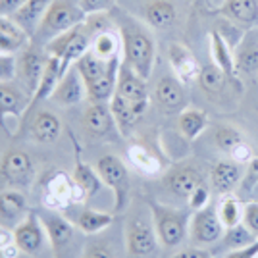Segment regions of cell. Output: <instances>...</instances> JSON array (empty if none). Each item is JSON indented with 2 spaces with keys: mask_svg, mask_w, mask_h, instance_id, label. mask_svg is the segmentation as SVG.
Listing matches in <instances>:
<instances>
[{
  "mask_svg": "<svg viewBox=\"0 0 258 258\" xmlns=\"http://www.w3.org/2000/svg\"><path fill=\"white\" fill-rule=\"evenodd\" d=\"M97 172L100 175L102 183L114 193L116 206L114 210L121 212L129 203V172L127 166L119 156L104 154L97 164Z\"/></svg>",
  "mask_w": 258,
  "mask_h": 258,
  "instance_id": "8992f818",
  "label": "cell"
},
{
  "mask_svg": "<svg viewBox=\"0 0 258 258\" xmlns=\"http://www.w3.org/2000/svg\"><path fill=\"white\" fill-rule=\"evenodd\" d=\"M258 237L247 229L245 224H239L235 227H229L226 229V237H224V245L229 248H243L250 245V243H254Z\"/></svg>",
  "mask_w": 258,
  "mask_h": 258,
  "instance_id": "f35d334b",
  "label": "cell"
},
{
  "mask_svg": "<svg viewBox=\"0 0 258 258\" xmlns=\"http://www.w3.org/2000/svg\"><path fill=\"white\" fill-rule=\"evenodd\" d=\"M44 239L46 231L41 222V216L37 212H29L27 218L14 229V243L20 247L23 254H39V250L44 245Z\"/></svg>",
  "mask_w": 258,
  "mask_h": 258,
  "instance_id": "5bb4252c",
  "label": "cell"
},
{
  "mask_svg": "<svg viewBox=\"0 0 258 258\" xmlns=\"http://www.w3.org/2000/svg\"><path fill=\"white\" fill-rule=\"evenodd\" d=\"M14 243V231L8 227L0 226V250H4L6 247H10Z\"/></svg>",
  "mask_w": 258,
  "mask_h": 258,
  "instance_id": "f907efd6",
  "label": "cell"
},
{
  "mask_svg": "<svg viewBox=\"0 0 258 258\" xmlns=\"http://www.w3.org/2000/svg\"><path fill=\"white\" fill-rule=\"evenodd\" d=\"M210 56H212V62L220 70H224L233 81H237L239 74H237L235 66V52H233V48L229 46L226 39L220 35L218 29L210 31Z\"/></svg>",
  "mask_w": 258,
  "mask_h": 258,
  "instance_id": "83f0119b",
  "label": "cell"
},
{
  "mask_svg": "<svg viewBox=\"0 0 258 258\" xmlns=\"http://www.w3.org/2000/svg\"><path fill=\"white\" fill-rule=\"evenodd\" d=\"M203 183H205V179H203L201 172L189 164H179L164 175V187L175 199H183V201H189V197L193 195L195 189L201 187Z\"/></svg>",
  "mask_w": 258,
  "mask_h": 258,
  "instance_id": "4fadbf2b",
  "label": "cell"
},
{
  "mask_svg": "<svg viewBox=\"0 0 258 258\" xmlns=\"http://www.w3.org/2000/svg\"><path fill=\"white\" fill-rule=\"evenodd\" d=\"M237 74L258 76V29L250 27L243 33L241 41L235 46Z\"/></svg>",
  "mask_w": 258,
  "mask_h": 258,
  "instance_id": "ffe728a7",
  "label": "cell"
},
{
  "mask_svg": "<svg viewBox=\"0 0 258 258\" xmlns=\"http://www.w3.org/2000/svg\"><path fill=\"white\" fill-rule=\"evenodd\" d=\"M252 191H254V197H256V201H258V185L254 187V189H252Z\"/></svg>",
  "mask_w": 258,
  "mask_h": 258,
  "instance_id": "f5cc1de1",
  "label": "cell"
},
{
  "mask_svg": "<svg viewBox=\"0 0 258 258\" xmlns=\"http://www.w3.org/2000/svg\"><path fill=\"white\" fill-rule=\"evenodd\" d=\"M29 108V97L14 81L0 83V125L6 129L8 118H22Z\"/></svg>",
  "mask_w": 258,
  "mask_h": 258,
  "instance_id": "ac0fdd59",
  "label": "cell"
},
{
  "mask_svg": "<svg viewBox=\"0 0 258 258\" xmlns=\"http://www.w3.org/2000/svg\"><path fill=\"white\" fill-rule=\"evenodd\" d=\"M229 158L233 162H237V164H241V166H247L248 162L254 158V151H252V147L245 141V143H241L239 147H235L233 151L229 152Z\"/></svg>",
  "mask_w": 258,
  "mask_h": 258,
  "instance_id": "f6af8a7d",
  "label": "cell"
},
{
  "mask_svg": "<svg viewBox=\"0 0 258 258\" xmlns=\"http://www.w3.org/2000/svg\"><path fill=\"white\" fill-rule=\"evenodd\" d=\"M116 95H119L125 102H129L141 118L145 116V112L149 108V102H151L147 79H143L139 74H135L125 62H121V66H119Z\"/></svg>",
  "mask_w": 258,
  "mask_h": 258,
  "instance_id": "ba28073f",
  "label": "cell"
},
{
  "mask_svg": "<svg viewBox=\"0 0 258 258\" xmlns=\"http://www.w3.org/2000/svg\"><path fill=\"white\" fill-rule=\"evenodd\" d=\"M152 97L156 100V104L160 108V112L172 116V114H181L187 108V91H185V83H181L173 74L162 76L152 91Z\"/></svg>",
  "mask_w": 258,
  "mask_h": 258,
  "instance_id": "30bf717a",
  "label": "cell"
},
{
  "mask_svg": "<svg viewBox=\"0 0 258 258\" xmlns=\"http://www.w3.org/2000/svg\"><path fill=\"white\" fill-rule=\"evenodd\" d=\"M76 168H74V173H72V179L76 183L77 187L81 189V193L85 195V201L89 199H93L95 195L102 189V179H100V175L95 168H91L89 164L81 160V156H79V147H77L76 143Z\"/></svg>",
  "mask_w": 258,
  "mask_h": 258,
  "instance_id": "f1b7e54d",
  "label": "cell"
},
{
  "mask_svg": "<svg viewBox=\"0 0 258 258\" xmlns=\"http://www.w3.org/2000/svg\"><path fill=\"white\" fill-rule=\"evenodd\" d=\"M0 258H6V256H4V252H2V250H0Z\"/></svg>",
  "mask_w": 258,
  "mask_h": 258,
  "instance_id": "db71d44e",
  "label": "cell"
},
{
  "mask_svg": "<svg viewBox=\"0 0 258 258\" xmlns=\"http://www.w3.org/2000/svg\"><path fill=\"white\" fill-rule=\"evenodd\" d=\"M91 43H93V33L89 31V27L85 25V22L81 25H77L70 31L62 33L58 37L50 39L48 43L44 44V52L48 56H56L62 60V68L64 72L74 66L83 56V54L91 48Z\"/></svg>",
  "mask_w": 258,
  "mask_h": 258,
  "instance_id": "277c9868",
  "label": "cell"
},
{
  "mask_svg": "<svg viewBox=\"0 0 258 258\" xmlns=\"http://www.w3.org/2000/svg\"><path fill=\"white\" fill-rule=\"evenodd\" d=\"M29 214V203L22 189H0V226L16 229Z\"/></svg>",
  "mask_w": 258,
  "mask_h": 258,
  "instance_id": "9a60e30c",
  "label": "cell"
},
{
  "mask_svg": "<svg viewBox=\"0 0 258 258\" xmlns=\"http://www.w3.org/2000/svg\"><path fill=\"white\" fill-rule=\"evenodd\" d=\"M41 216V222L44 226V231H46V239L50 243V247L56 254H60L72 241H74V235H76V227L70 220H66L64 216L56 214L54 210H48V212H39Z\"/></svg>",
  "mask_w": 258,
  "mask_h": 258,
  "instance_id": "2e32d148",
  "label": "cell"
},
{
  "mask_svg": "<svg viewBox=\"0 0 258 258\" xmlns=\"http://www.w3.org/2000/svg\"><path fill=\"white\" fill-rule=\"evenodd\" d=\"M170 258H212V252L208 250V248H203V247H187V248H179V250H175Z\"/></svg>",
  "mask_w": 258,
  "mask_h": 258,
  "instance_id": "bcb514c9",
  "label": "cell"
},
{
  "mask_svg": "<svg viewBox=\"0 0 258 258\" xmlns=\"http://www.w3.org/2000/svg\"><path fill=\"white\" fill-rule=\"evenodd\" d=\"M112 222H114V214L98 212L93 208H83L77 216V227L87 235H97L100 231H104L106 227L112 226Z\"/></svg>",
  "mask_w": 258,
  "mask_h": 258,
  "instance_id": "8d00e7d4",
  "label": "cell"
},
{
  "mask_svg": "<svg viewBox=\"0 0 258 258\" xmlns=\"http://www.w3.org/2000/svg\"><path fill=\"white\" fill-rule=\"evenodd\" d=\"M29 133L39 145H52L62 135V121L54 112H39L31 121Z\"/></svg>",
  "mask_w": 258,
  "mask_h": 258,
  "instance_id": "484cf974",
  "label": "cell"
},
{
  "mask_svg": "<svg viewBox=\"0 0 258 258\" xmlns=\"http://www.w3.org/2000/svg\"><path fill=\"white\" fill-rule=\"evenodd\" d=\"M256 185H258V156H254L247 164V170H245V175H243L241 187H243V191H252Z\"/></svg>",
  "mask_w": 258,
  "mask_h": 258,
  "instance_id": "ee69618b",
  "label": "cell"
},
{
  "mask_svg": "<svg viewBox=\"0 0 258 258\" xmlns=\"http://www.w3.org/2000/svg\"><path fill=\"white\" fill-rule=\"evenodd\" d=\"M216 210H218V216H220V220H222V224H224L226 229L243 224L245 205L241 203V199L237 195L233 193L222 195V199H220V203L216 206Z\"/></svg>",
  "mask_w": 258,
  "mask_h": 258,
  "instance_id": "d590c367",
  "label": "cell"
},
{
  "mask_svg": "<svg viewBox=\"0 0 258 258\" xmlns=\"http://www.w3.org/2000/svg\"><path fill=\"white\" fill-rule=\"evenodd\" d=\"M256 258H258V256H256Z\"/></svg>",
  "mask_w": 258,
  "mask_h": 258,
  "instance_id": "11a10c76",
  "label": "cell"
},
{
  "mask_svg": "<svg viewBox=\"0 0 258 258\" xmlns=\"http://www.w3.org/2000/svg\"><path fill=\"white\" fill-rule=\"evenodd\" d=\"M83 258H114V252L110 250L108 245H102V243H93L85 248L83 252Z\"/></svg>",
  "mask_w": 258,
  "mask_h": 258,
  "instance_id": "7dc6e473",
  "label": "cell"
},
{
  "mask_svg": "<svg viewBox=\"0 0 258 258\" xmlns=\"http://www.w3.org/2000/svg\"><path fill=\"white\" fill-rule=\"evenodd\" d=\"M50 2H52V0H27L22 8L16 12L14 16H10V18L18 23L29 37H35V33H37L39 25L43 22L44 14L48 10Z\"/></svg>",
  "mask_w": 258,
  "mask_h": 258,
  "instance_id": "4316f807",
  "label": "cell"
},
{
  "mask_svg": "<svg viewBox=\"0 0 258 258\" xmlns=\"http://www.w3.org/2000/svg\"><path fill=\"white\" fill-rule=\"evenodd\" d=\"M91 52L104 62L119 58L121 56V39H119L118 27H112L108 31L95 35L93 43H91Z\"/></svg>",
  "mask_w": 258,
  "mask_h": 258,
  "instance_id": "d6a6232c",
  "label": "cell"
},
{
  "mask_svg": "<svg viewBox=\"0 0 258 258\" xmlns=\"http://www.w3.org/2000/svg\"><path fill=\"white\" fill-rule=\"evenodd\" d=\"M46 62H48V54L44 50L41 52L33 46H27L25 50H22V56L18 58V76L16 77H20L22 89L27 93L29 100L35 95V91L39 89Z\"/></svg>",
  "mask_w": 258,
  "mask_h": 258,
  "instance_id": "8fae6325",
  "label": "cell"
},
{
  "mask_svg": "<svg viewBox=\"0 0 258 258\" xmlns=\"http://www.w3.org/2000/svg\"><path fill=\"white\" fill-rule=\"evenodd\" d=\"M127 158L129 162L133 164L135 170H139L143 175H149V177H154L162 173V162L158 156H154L145 145H139V143H133L129 145L127 149Z\"/></svg>",
  "mask_w": 258,
  "mask_h": 258,
  "instance_id": "836d02e7",
  "label": "cell"
},
{
  "mask_svg": "<svg viewBox=\"0 0 258 258\" xmlns=\"http://www.w3.org/2000/svg\"><path fill=\"white\" fill-rule=\"evenodd\" d=\"M258 256V239L243 248H233L226 254V258H256Z\"/></svg>",
  "mask_w": 258,
  "mask_h": 258,
  "instance_id": "c3c4849f",
  "label": "cell"
},
{
  "mask_svg": "<svg viewBox=\"0 0 258 258\" xmlns=\"http://www.w3.org/2000/svg\"><path fill=\"white\" fill-rule=\"evenodd\" d=\"M85 195L77 187L72 175H66L64 172H56L46 181L43 191V203L48 210H64L66 206L83 203Z\"/></svg>",
  "mask_w": 258,
  "mask_h": 258,
  "instance_id": "52a82bcc",
  "label": "cell"
},
{
  "mask_svg": "<svg viewBox=\"0 0 258 258\" xmlns=\"http://www.w3.org/2000/svg\"><path fill=\"white\" fill-rule=\"evenodd\" d=\"M110 110H112V116H114V123L116 129L119 131V135L127 137L131 133V129L137 125V121L141 119V116L133 110V106L125 102L123 98L114 93V97L110 100Z\"/></svg>",
  "mask_w": 258,
  "mask_h": 258,
  "instance_id": "e575fe53",
  "label": "cell"
},
{
  "mask_svg": "<svg viewBox=\"0 0 258 258\" xmlns=\"http://www.w3.org/2000/svg\"><path fill=\"white\" fill-rule=\"evenodd\" d=\"M62 76H64L62 60L56 58V56H48V62H46V68H44L43 79H41V83H39V89L35 91V95H33L31 100H29V108H27V110H31V108L35 106L37 102H41V100H50L54 89H56V85H58V81H60Z\"/></svg>",
  "mask_w": 258,
  "mask_h": 258,
  "instance_id": "f546056e",
  "label": "cell"
},
{
  "mask_svg": "<svg viewBox=\"0 0 258 258\" xmlns=\"http://www.w3.org/2000/svg\"><path fill=\"white\" fill-rule=\"evenodd\" d=\"M114 23L121 39V58L123 62L139 74L143 79H149L156 62V43L149 27L139 20L127 16L125 12H114Z\"/></svg>",
  "mask_w": 258,
  "mask_h": 258,
  "instance_id": "6da1fadb",
  "label": "cell"
},
{
  "mask_svg": "<svg viewBox=\"0 0 258 258\" xmlns=\"http://www.w3.org/2000/svg\"><path fill=\"white\" fill-rule=\"evenodd\" d=\"M27 0H0V16L10 18L22 8Z\"/></svg>",
  "mask_w": 258,
  "mask_h": 258,
  "instance_id": "681fc988",
  "label": "cell"
},
{
  "mask_svg": "<svg viewBox=\"0 0 258 258\" xmlns=\"http://www.w3.org/2000/svg\"><path fill=\"white\" fill-rule=\"evenodd\" d=\"M158 235L154 231V226L147 224L141 218L129 220L125 226V248L129 256L133 258H145L152 254L158 247Z\"/></svg>",
  "mask_w": 258,
  "mask_h": 258,
  "instance_id": "7c38bea8",
  "label": "cell"
},
{
  "mask_svg": "<svg viewBox=\"0 0 258 258\" xmlns=\"http://www.w3.org/2000/svg\"><path fill=\"white\" fill-rule=\"evenodd\" d=\"M208 127V114L201 108H185L177 116V129L185 141L199 139Z\"/></svg>",
  "mask_w": 258,
  "mask_h": 258,
  "instance_id": "4dcf8cb0",
  "label": "cell"
},
{
  "mask_svg": "<svg viewBox=\"0 0 258 258\" xmlns=\"http://www.w3.org/2000/svg\"><path fill=\"white\" fill-rule=\"evenodd\" d=\"M143 20L152 29H170L177 22V8L172 0H149L143 8Z\"/></svg>",
  "mask_w": 258,
  "mask_h": 258,
  "instance_id": "cb8c5ba5",
  "label": "cell"
},
{
  "mask_svg": "<svg viewBox=\"0 0 258 258\" xmlns=\"http://www.w3.org/2000/svg\"><path fill=\"white\" fill-rule=\"evenodd\" d=\"M226 2H227V0H210V4L214 6L216 10H220V8H222V6L226 4Z\"/></svg>",
  "mask_w": 258,
  "mask_h": 258,
  "instance_id": "816d5d0a",
  "label": "cell"
},
{
  "mask_svg": "<svg viewBox=\"0 0 258 258\" xmlns=\"http://www.w3.org/2000/svg\"><path fill=\"white\" fill-rule=\"evenodd\" d=\"M245 141H247L245 133L239 127H235V125H231V123H222V125H218L214 131L216 149L220 152H224V154H229L235 147H239V145L245 143Z\"/></svg>",
  "mask_w": 258,
  "mask_h": 258,
  "instance_id": "74e56055",
  "label": "cell"
},
{
  "mask_svg": "<svg viewBox=\"0 0 258 258\" xmlns=\"http://www.w3.org/2000/svg\"><path fill=\"white\" fill-rule=\"evenodd\" d=\"M81 10L87 16L91 14H104V12H112L116 8V0H77Z\"/></svg>",
  "mask_w": 258,
  "mask_h": 258,
  "instance_id": "60d3db41",
  "label": "cell"
},
{
  "mask_svg": "<svg viewBox=\"0 0 258 258\" xmlns=\"http://www.w3.org/2000/svg\"><path fill=\"white\" fill-rule=\"evenodd\" d=\"M226 233V227L222 224L216 206L208 205L201 210H197L191 216V224H189V237L197 247H208L214 245L216 241H220Z\"/></svg>",
  "mask_w": 258,
  "mask_h": 258,
  "instance_id": "9c48e42d",
  "label": "cell"
},
{
  "mask_svg": "<svg viewBox=\"0 0 258 258\" xmlns=\"http://www.w3.org/2000/svg\"><path fill=\"white\" fill-rule=\"evenodd\" d=\"M83 127L93 139L106 137L112 129H116L110 102H91L83 114Z\"/></svg>",
  "mask_w": 258,
  "mask_h": 258,
  "instance_id": "44dd1931",
  "label": "cell"
},
{
  "mask_svg": "<svg viewBox=\"0 0 258 258\" xmlns=\"http://www.w3.org/2000/svg\"><path fill=\"white\" fill-rule=\"evenodd\" d=\"M18 76V58L16 54L0 52V83L2 81H14Z\"/></svg>",
  "mask_w": 258,
  "mask_h": 258,
  "instance_id": "ab89813d",
  "label": "cell"
},
{
  "mask_svg": "<svg viewBox=\"0 0 258 258\" xmlns=\"http://www.w3.org/2000/svg\"><path fill=\"white\" fill-rule=\"evenodd\" d=\"M31 43V37L23 31L12 18L0 16V52L18 54Z\"/></svg>",
  "mask_w": 258,
  "mask_h": 258,
  "instance_id": "d4e9b609",
  "label": "cell"
},
{
  "mask_svg": "<svg viewBox=\"0 0 258 258\" xmlns=\"http://www.w3.org/2000/svg\"><path fill=\"white\" fill-rule=\"evenodd\" d=\"M87 97V87L83 77L79 76L76 66H70L64 72V76L60 77L58 85L54 89L50 100L62 104V106H74L79 104Z\"/></svg>",
  "mask_w": 258,
  "mask_h": 258,
  "instance_id": "d6986e66",
  "label": "cell"
},
{
  "mask_svg": "<svg viewBox=\"0 0 258 258\" xmlns=\"http://www.w3.org/2000/svg\"><path fill=\"white\" fill-rule=\"evenodd\" d=\"M85 20L87 14L81 10L77 0H52L35 35L46 44L54 37L81 25Z\"/></svg>",
  "mask_w": 258,
  "mask_h": 258,
  "instance_id": "3957f363",
  "label": "cell"
},
{
  "mask_svg": "<svg viewBox=\"0 0 258 258\" xmlns=\"http://www.w3.org/2000/svg\"><path fill=\"white\" fill-rule=\"evenodd\" d=\"M35 179V164L27 152L10 149L0 158V189H25Z\"/></svg>",
  "mask_w": 258,
  "mask_h": 258,
  "instance_id": "5b68a950",
  "label": "cell"
},
{
  "mask_svg": "<svg viewBox=\"0 0 258 258\" xmlns=\"http://www.w3.org/2000/svg\"><path fill=\"white\" fill-rule=\"evenodd\" d=\"M168 62L172 66L173 76L177 77L181 83H191L197 81L201 76V68L199 60L195 58V54L181 43H170L168 46Z\"/></svg>",
  "mask_w": 258,
  "mask_h": 258,
  "instance_id": "e0dca14e",
  "label": "cell"
},
{
  "mask_svg": "<svg viewBox=\"0 0 258 258\" xmlns=\"http://www.w3.org/2000/svg\"><path fill=\"white\" fill-rule=\"evenodd\" d=\"M243 224L250 229L254 235L258 237V201H250L245 205V212H243Z\"/></svg>",
  "mask_w": 258,
  "mask_h": 258,
  "instance_id": "7bdbcfd3",
  "label": "cell"
},
{
  "mask_svg": "<svg viewBox=\"0 0 258 258\" xmlns=\"http://www.w3.org/2000/svg\"><path fill=\"white\" fill-rule=\"evenodd\" d=\"M149 206L152 214V226L162 247L177 248L183 245V241L189 235V224H191L189 214L185 210L158 205L156 201H151Z\"/></svg>",
  "mask_w": 258,
  "mask_h": 258,
  "instance_id": "7a4b0ae2",
  "label": "cell"
},
{
  "mask_svg": "<svg viewBox=\"0 0 258 258\" xmlns=\"http://www.w3.org/2000/svg\"><path fill=\"white\" fill-rule=\"evenodd\" d=\"M243 175H245V170L241 164L233 160H220L216 162L210 172V183L216 193H233V189L243 181Z\"/></svg>",
  "mask_w": 258,
  "mask_h": 258,
  "instance_id": "7402d4cb",
  "label": "cell"
},
{
  "mask_svg": "<svg viewBox=\"0 0 258 258\" xmlns=\"http://www.w3.org/2000/svg\"><path fill=\"white\" fill-rule=\"evenodd\" d=\"M187 203H189V206L193 208L195 212L210 205V189L206 187V183H203L201 187H197V189H195L193 195L189 197V201H187Z\"/></svg>",
  "mask_w": 258,
  "mask_h": 258,
  "instance_id": "b9f144b4",
  "label": "cell"
},
{
  "mask_svg": "<svg viewBox=\"0 0 258 258\" xmlns=\"http://www.w3.org/2000/svg\"><path fill=\"white\" fill-rule=\"evenodd\" d=\"M226 20L235 23L243 29L258 25V0H227L218 10Z\"/></svg>",
  "mask_w": 258,
  "mask_h": 258,
  "instance_id": "603a6c76",
  "label": "cell"
},
{
  "mask_svg": "<svg viewBox=\"0 0 258 258\" xmlns=\"http://www.w3.org/2000/svg\"><path fill=\"white\" fill-rule=\"evenodd\" d=\"M197 81H199L201 89L205 91L208 97H218V95H222V91L226 89L227 83H235V85L243 87L239 81H233L224 70H220L214 62H210V64H206L201 68V76H199Z\"/></svg>",
  "mask_w": 258,
  "mask_h": 258,
  "instance_id": "1f68e13d",
  "label": "cell"
}]
</instances>
